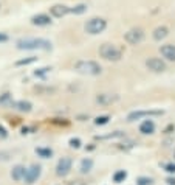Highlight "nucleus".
<instances>
[{
  "instance_id": "nucleus-11",
  "label": "nucleus",
  "mask_w": 175,
  "mask_h": 185,
  "mask_svg": "<svg viewBox=\"0 0 175 185\" xmlns=\"http://www.w3.org/2000/svg\"><path fill=\"white\" fill-rule=\"evenodd\" d=\"M31 24L36 27H47L51 24V17L48 14H36L31 17Z\"/></svg>"
},
{
  "instance_id": "nucleus-26",
  "label": "nucleus",
  "mask_w": 175,
  "mask_h": 185,
  "mask_svg": "<svg viewBox=\"0 0 175 185\" xmlns=\"http://www.w3.org/2000/svg\"><path fill=\"white\" fill-rule=\"evenodd\" d=\"M11 101H13L11 94H3L0 97V104H11Z\"/></svg>"
},
{
  "instance_id": "nucleus-5",
  "label": "nucleus",
  "mask_w": 175,
  "mask_h": 185,
  "mask_svg": "<svg viewBox=\"0 0 175 185\" xmlns=\"http://www.w3.org/2000/svg\"><path fill=\"white\" fill-rule=\"evenodd\" d=\"M143 39H144V31L141 28H132L124 34V40L130 45H136V44L143 42Z\"/></svg>"
},
{
  "instance_id": "nucleus-15",
  "label": "nucleus",
  "mask_w": 175,
  "mask_h": 185,
  "mask_svg": "<svg viewBox=\"0 0 175 185\" xmlns=\"http://www.w3.org/2000/svg\"><path fill=\"white\" fill-rule=\"evenodd\" d=\"M140 132L141 134H154L155 132V123L152 120H144L141 125H140Z\"/></svg>"
},
{
  "instance_id": "nucleus-9",
  "label": "nucleus",
  "mask_w": 175,
  "mask_h": 185,
  "mask_svg": "<svg viewBox=\"0 0 175 185\" xmlns=\"http://www.w3.org/2000/svg\"><path fill=\"white\" fill-rule=\"evenodd\" d=\"M71 165H73V162L70 157H62L59 162H58V165H56V174L58 176H67L70 171H71Z\"/></svg>"
},
{
  "instance_id": "nucleus-6",
  "label": "nucleus",
  "mask_w": 175,
  "mask_h": 185,
  "mask_svg": "<svg viewBox=\"0 0 175 185\" xmlns=\"http://www.w3.org/2000/svg\"><path fill=\"white\" fill-rule=\"evenodd\" d=\"M158 117V115H163V110H135V112H130L127 115V120L129 121H135V120H140L143 117Z\"/></svg>"
},
{
  "instance_id": "nucleus-8",
  "label": "nucleus",
  "mask_w": 175,
  "mask_h": 185,
  "mask_svg": "<svg viewBox=\"0 0 175 185\" xmlns=\"http://www.w3.org/2000/svg\"><path fill=\"white\" fill-rule=\"evenodd\" d=\"M40 173H42L40 165H31L30 168H27V171H25L23 180L27 183H33V182H36L40 177Z\"/></svg>"
},
{
  "instance_id": "nucleus-10",
  "label": "nucleus",
  "mask_w": 175,
  "mask_h": 185,
  "mask_svg": "<svg viewBox=\"0 0 175 185\" xmlns=\"http://www.w3.org/2000/svg\"><path fill=\"white\" fill-rule=\"evenodd\" d=\"M160 53H161V56H163L166 61L175 62V45H173V44L161 45V47H160Z\"/></svg>"
},
{
  "instance_id": "nucleus-29",
  "label": "nucleus",
  "mask_w": 175,
  "mask_h": 185,
  "mask_svg": "<svg viewBox=\"0 0 175 185\" xmlns=\"http://www.w3.org/2000/svg\"><path fill=\"white\" fill-rule=\"evenodd\" d=\"M164 168L167 173H175V164H167V165H164Z\"/></svg>"
},
{
  "instance_id": "nucleus-32",
  "label": "nucleus",
  "mask_w": 175,
  "mask_h": 185,
  "mask_svg": "<svg viewBox=\"0 0 175 185\" xmlns=\"http://www.w3.org/2000/svg\"><path fill=\"white\" fill-rule=\"evenodd\" d=\"M9 37H8V34H5V33H0V42H6Z\"/></svg>"
},
{
  "instance_id": "nucleus-25",
  "label": "nucleus",
  "mask_w": 175,
  "mask_h": 185,
  "mask_svg": "<svg viewBox=\"0 0 175 185\" xmlns=\"http://www.w3.org/2000/svg\"><path fill=\"white\" fill-rule=\"evenodd\" d=\"M50 70H51V68L50 67H42V68H37V70L34 72V76H37V78H42V76H45Z\"/></svg>"
},
{
  "instance_id": "nucleus-16",
  "label": "nucleus",
  "mask_w": 175,
  "mask_h": 185,
  "mask_svg": "<svg viewBox=\"0 0 175 185\" xmlns=\"http://www.w3.org/2000/svg\"><path fill=\"white\" fill-rule=\"evenodd\" d=\"M25 171H27V168H25V167L16 165V167L13 168V171H11V177H13L14 180H22L23 176H25Z\"/></svg>"
},
{
  "instance_id": "nucleus-24",
  "label": "nucleus",
  "mask_w": 175,
  "mask_h": 185,
  "mask_svg": "<svg viewBox=\"0 0 175 185\" xmlns=\"http://www.w3.org/2000/svg\"><path fill=\"white\" fill-rule=\"evenodd\" d=\"M109 120H110L109 115H101V117L95 118V125H96V126H102V125H107Z\"/></svg>"
},
{
  "instance_id": "nucleus-20",
  "label": "nucleus",
  "mask_w": 175,
  "mask_h": 185,
  "mask_svg": "<svg viewBox=\"0 0 175 185\" xmlns=\"http://www.w3.org/2000/svg\"><path fill=\"white\" fill-rule=\"evenodd\" d=\"M36 61H37V58H36V56H30V58L19 59V61L16 62V65H17V67H20V65H30V64H33V62H36Z\"/></svg>"
},
{
  "instance_id": "nucleus-3",
  "label": "nucleus",
  "mask_w": 175,
  "mask_h": 185,
  "mask_svg": "<svg viewBox=\"0 0 175 185\" xmlns=\"http://www.w3.org/2000/svg\"><path fill=\"white\" fill-rule=\"evenodd\" d=\"M99 56L106 61H112V62H116L122 58V52L121 48H118L115 44H102L99 47Z\"/></svg>"
},
{
  "instance_id": "nucleus-17",
  "label": "nucleus",
  "mask_w": 175,
  "mask_h": 185,
  "mask_svg": "<svg viewBox=\"0 0 175 185\" xmlns=\"http://www.w3.org/2000/svg\"><path fill=\"white\" fill-rule=\"evenodd\" d=\"M169 34V30H167V27H158V28H155L154 30V33H152V37L155 39V40H163L166 36Z\"/></svg>"
},
{
  "instance_id": "nucleus-14",
  "label": "nucleus",
  "mask_w": 175,
  "mask_h": 185,
  "mask_svg": "<svg viewBox=\"0 0 175 185\" xmlns=\"http://www.w3.org/2000/svg\"><path fill=\"white\" fill-rule=\"evenodd\" d=\"M118 97L116 95H112V94H101L96 97V103L102 104V106H107V104H112L113 101H116Z\"/></svg>"
},
{
  "instance_id": "nucleus-18",
  "label": "nucleus",
  "mask_w": 175,
  "mask_h": 185,
  "mask_svg": "<svg viewBox=\"0 0 175 185\" xmlns=\"http://www.w3.org/2000/svg\"><path fill=\"white\" fill-rule=\"evenodd\" d=\"M91 168H93V160H91V159H84V160L81 162V173H82V174L88 173Z\"/></svg>"
},
{
  "instance_id": "nucleus-1",
  "label": "nucleus",
  "mask_w": 175,
  "mask_h": 185,
  "mask_svg": "<svg viewBox=\"0 0 175 185\" xmlns=\"http://www.w3.org/2000/svg\"><path fill=\"white\" fill-rule=\"evenodd\" d=\"M16 45H17L19 50H42V52L51 50V42L47 40V39H42V37H25V39H19Z\"/></svg>"
},
{
  "instance_id": "nucleus-27",
  "label": "nucleus",
  "mask_w": 175,
  "mask_h": 185,
  "mask_svg": "<svg viewBox=\"0 0 175 185\" xmlns=\"http://www.w3.org/2000/svg\"><path fill=\"white\" fill-rule=\"evenodd\" d=\"M152 183V179L151 177H138L136 179V185H151Z\"/></svg>"
},
{
  "instance_id": "nucleus-12",
  "label": "nucleus",
  "mask_w": 175,
  "mask_h": 185,
  "mask_svg": "<svg viewBox=\"0 0 175 185\" xmlns=\"http://www.w3.org/2000/svg\"><path fill=\"white\" fill-rule=\"evenodd\" d=\"M50 13H51L53 17H64L70 13V8L67 5H62V3H58V5H53L50 8Z\"/></svg>"
},
{
  "instance_id": "nucleus-22",
  "label": "nucleus",
  "mask_w": 175,
  "mask_h": 185,
  "mask_svg": "<svg viewBox=\"0 0 175 185\" xmlns=\"http://www.w3.org/2000/svg\"><path fill=\"white\" fill-rule=\"evenodd\" d=\"M127 177V173L126 171H124V170H119V171H116L115 174H113V180L115 182H124V179H126Z\"/></svg>"
},
{
  "instance_id": "nucleus-13",
  "label": "nucleus",
  "mask_w": 175,
  "mask_h": 185,
  "mask_svg": "<svg viewBox=\"0 0 175 185\" xmlns=\"http://www.w3.org/2000/svg\"><path fill=\"white\" fill-rule=\"evenodd\" d=\"M9 106H11L13 109L19 110V112H30V110L33 109V104H31L30 101H23V100H20V101H11Z\"/></svg>"
},
{
  "instance_id": "nucleus-28",
  "label": "nucleus",
  "mask_w": 175,
  "mask_h": 185,
  "mask_svg": "<svg viewBox=\"0 0 175 185\" xmlns=\"http://www.w3.org/2000/svg\"><path fill=\"white\" fill-rule=\"evenodd\" d=\"M82 142L79 140V138H70V146L71 148H81Z\"/></svg>"
},
{
  "instance_id": "nucleus-4",
  "label": "nucleus",
  "mask_w": 175,
  "mask_h": 185,
  "mask_svg": "<svg viewBox=\"0 0 175 185\" xmlns=\"http://www.w3.org/2000/svg\"><path fill=\"white\" fill-rule=\"evenodd\" d=\"M84 28H85V33L88 34H99L107 28V20L102 17H91L90 20H87Z\"/></svg>"
},
{
  "instance_id": "nucleus-7",
  "label": "nucleus",
  "mask_w": 175,
  "mask_h": 185,
  "mask_svg": "<svg viewBox=\"0 0 175 185\" xmlns=\"http://www.w3.org/2000/svg\"><path fill=\"white\" fill-rule=\"evenodd\" d=\"M146 67L149 68L151 72H155V73H161L166 70V62L160 58H151L146 61Z\"/></svg>"
},
{
  "instance_id": "nucleus-23",
  "label": "nucleus",
  "mask_w": 175,
  "mask_h": 185,
  "mask_svg": "<svg viewBox=\"0 0 175 185\" xmlns=\"http://www.w3.org/2000/svg\"><path fill=\"white\" fill-rule=\"evenodd\" d=\"M124 134L121 132V131H116V132H113V134H109V135H101V137H96L98 140H107V138H119V137H122Z\"/></svg>"
},
{
  "instance_id": "nucleus-31",
  "label": "nucleus",
  "mask_w": 175,
  "mask_h": 185,
  "mask_svg": "<svg viewBox=\"0 0 175 185\" xmlns=\"http://www.w3.org/2000/svg\"><path fill=\"white\" fill-rule=\"evenodd\" d=\"M8 159H9V154H8V152L0 151V160H8Z\"/></svg>"
},
{
  "instance_id": "nucleus-30",
  "label": "nucleus",
  "mask_w": 175,
  "mask_h": 185,
  "mask_svg": "<svg viewBox=\"0 0 175 185\" xmlns=\"http://www.w3.org/2000/svg\"><path fill=\"white\" fill-rule=\"evenodd\" d=\"M6 135H8V131H6V128L0 125V137H2V138H5Z\"/></svg>"
},
{
  "instance_id": "nucleus-21",
  "label": "nucleus",
  "mask_w": 175,
  "mask_h": 185,
  "mask_svg": "<svg viewBox=\"0 0 175 185\" xmlns=\"http://www.w3.org/2000/svg\"><path fill=\"white\" fill-rule=\"evenodd\" d=\"M85 11H87V5H85V3H79V5H76V6L70 8V13H73V14H82V13H85Z\"/></svg>"
},
{
  "instance_id": "nucleus-33",
  "label": "nucleus",
  "mask_w": 175,
  "mask_h": 185,
  "mask_svg": "<svg viewBox=\"0 0 175 185\" xmlns=\"http://www.w3.org/2000/svg\"><path fill=\"white\" fill-rule=\"evenodd\" d=\"M166 182H167L169 185H175V177H169V179H167Z\"/></svg>"
},
{
  "instance_id": "nucleus-19",
  "label": "nucleus",
  "mask_w": 175,
  "mask_h": 185,
  "mask_svg": "<svg viewBox=\"0 0 175 185\" xmlns=\"http://www.w3.org/2000/svg\"><path fill=\"white\" fill-rule=\"evenodd\" d=\"M36 154L42 159H50L53 156V151L50 148H36Z\"/></svg>"
},
{
  "instance_id": "nucleus-2",
  "label": "nucleus",
  "mask_w": 175,
  "mask_h": 185,
  "mask_svg": "<svg viewBox=\"0 0 175 185\" xmlns=\"http://www.w3.org/2000/svg\"><path fill=\"white\" fill-rule=\"evenodd\" d=\"M74 70L78 73H82V75H90V76H96L102 72L101 65L95 61H78L74 64Z\"/></svg>"
}]
</instances>
